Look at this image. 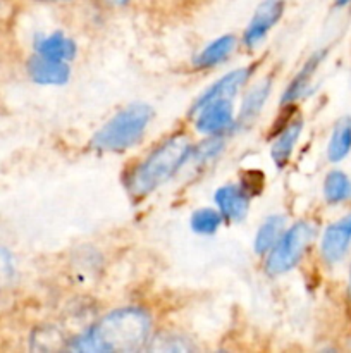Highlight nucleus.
<instances>
[{
	"instance_id": "obj_3",
	"label": "nucleus",
	"mask_w": 351,
	"mask_h": 353,
	"mask_svg": "<svg viewBox=\"0 0 351 353\" xmlns=\"http://www.w3.org/2000/svg\"><path fill=\"white\" fill-rule=\"evenodd\" d=\"M153 117V110L147 103H133L112 117L93 137V148L103 152H120L133 147Z\"/></svg>"
},
{
	"instance_id": "obj_10",
	"label": "nucleus",
	"mask_w": 351,
	"mask_h": 353,
	"mask_svg": "<svg viewBox=\"0 0 351 353\" xmlns=\"http://www.w3.org/2000/svg\"><path fill=\"white\" fill-rule=\"evenodd\" d=\"M215 203L220 216L229 221H240L246 216L248 196L244 190L237 186H222L215 192Z\"/></svg>"
},
{
	"instance_id": "obj_12",
	"label": "nucleus",
	"mask_w": 351,
	"mask_h": 353,
	"mask_svg": "<svg viewBox=\"0 0 351 353\" xmlns=\"http://www.w3.org/2000/svg\"><path fill=\"white\" fill-rule=\"evenodd\" d=\"M301 128H303L301 121H295V123L288 124V126L281 131L277 140L274 141V145H272L270 148V155H272V161L275 162L277 168H284V165L289 162L292 150H295L296 141H298L299 138V133H301Z\"/></svg>"
},
{
	"instance_id": "obj_9",
	"label": "nucleus",
	"mask_w": 351,
	"mask_h": 353,
	"mask_svg": "<svg viewBox=\"0 0 351 353\" xmlns=\"http://www.w3.org/2000/svg\"><path fill=\"white\" fill-rule=\"evenodd\" d=\"M28 72L33 81L41 83V85H64L71 74L69 65L64 61H55L40 54L30 61Z\"/></svg>"
},
{
	"instance_id": "obj_8",
	"label": "nucleus",
	"mask_w": 351,
	"mask_h": 353,
	"mask_svg": "<svg viewBox=\"0 0 351 353\" xmlns=\"http://www.w3.org/2000/svg\"><path fill=\"white\" fill-rule=\"evenodd\" d=\"M250 74H251L250 68L236 69V71L226 74L222 79H219L215 85L210 86V88L206 90V92L203 93L198 100H196V103H195V107H193L191 112L193 114L198 112L200 109H203V107L209 105V103L215 102V100H224V99L231 100L234 95H236L237 90L244 85V81L250 78Z\"/></svg>"
},
{
	"instance_id": "obj_19",
	"label": "nucleus",
	"mask_w": 351,
	"mask_h": 353,
	"mask_svg": "<svg viewBox=\"0 0 351 353\" xmlns=\"http://www.w3.org/2000/svg\"><path fill=\"white\" fill-rule=\"evenodd\" d=\"M220 226V212L212 209H200L191 216V228L195 233L212 234Z\"/></svg>"
},
{
	"instance_id": "obj_14",
	"label": "nucleus",
	"mask_w": 351,
	"mask_h": 353,
	"mask_svg": "<svg viewBox=\"0 0 351 353\" xmlns=\"http://www.w3.org/2000/svg\"><path fill=\"white\" fill-rule=\"evenodd\" d=\"M351 150V119L343 117L339 123L334 126L332 137H330L329 148H327V157L332 162H339L350 154Z\"/></svg>"
},
{
	"instance_id": "obj_6",
	"label": "nucleus",
	"mask_w": 351,
	"mask_h": 353,
	"mask_svg": "<svg viewBox=\"0 0 351 353\" xmlns=\"http://www.w3.org/2000/svg\"><path fill=\"white\" fill-rule=\"evenodd\" d=\"M351 243V214L343 217L337 223L330 224L322 236V243H320V250H322V257L329 264H336L344 254L348 252V247Z\"/></svg>"
},
{
	"instance_id": "obj_22",
	"label": "nucleus",
	"mask_w": 351,
	"mask_h": 353,
	"mask_svg": "<svg viewBox=\"0 0 351 353\" xmlns=\"http://www.w3.org/2000/svg\"><path fill=\"white\" fill-rule=\"evenodd\" d=\"M348 3H351V0H336V6H339V7L348 6Z\"/></svg>"
},
{
	"instance_id": "obj_4",
	"label": "nucleus",
	"mask_w": 351,
	"mask_h": 353,
	"mask_svg": "<svg viewBox=\"0 0 351 353\" xmlns=\"http://www.w3.org/2000/svg\"><path fill=\"white\" fill-rule=\"evenodd\" d=\"M315 230L308 223H296L284 236L272 247L270 255L265 261V271L270 276L284 274L291 271L305 254L312 241Z\"/></svg>"
},
{
	"instance_id": "obj_16",
	"label": "nucleus",
	"mask_w": 351,
	"mask_h": 353,
	"mask_svg": "<svg viewBox=\"0 0 351 353\" xmlns=\"http://www.w3.org/2000/svg\"><path fill=\"white\" fill-rule=\"evenodd\" d=\"M268 92H270V81H262L257 86L248 92L246 99H244L243 107L240 112V124L246 126V124L253 123L257 116L260 114L262 107H264L265 100H267Z\"/></svg>"
},
{
	"instance_id": "obj_24",
	"label": "nucleus",
	"mask_w": 351,
	"mask_h": 353,
	"mask_svg": "<svg viewBox=\"0 0 351 353\" xmlns=\"http://www.w3.org/2000/svg\"><path fill=\"white\" fill-rule=\"evenodd\" d=\"M350 295H351V271H350Z\"/></svg>"
},
{
	"instance_id": "obj_18",
	"label": "nucleus",
	"mask_w": 351,
	"mask_h": 353,
	"mask_svg": "<svg viewBox=\"0 0 351 353\" xmlns=\"http://www.w3.org/2000/svg\"><path fill=\"white\" fill-rule=\"evenodd\" d=\"M323 195L329 203H339L351 196V181L341 171H332L327 174L323 183Z\"/></svg>"
},
{
	"instance_id": "obj_2",
	"label": "nucleus",
	"mask_w": 351,
	"mask_h": 353,
	"mask_svg": "<svg viewBox=\"0 0 351 353\" xmlns=\"http://www.w3.org/2000/svg\"><path fill=\"white\" fill-rule=\"evenodd\" d=\"M191 145L184 134L172 137L155 148L127 179V188L134 196H145L164 185L184 164Z\"/></svg>"
},
{
	"instance_id": "obj_1",
	"label": "nucleus",
	"mask_w": 351,
	"mask_h": 353,
	"mask_svg": "<svg viewBox=\"0 0 351 353\" xmlns=\"http://www.w3.org/2000/svg\"><path fill=\"white\" fill-rule=\"evenodd\" d=\"M150 333V317L140 309H120L103 317L74 343L81 352H134Z\"/></svg>"
},
{
	"instance_id": "obj_15",
	"label": "nucleus",
	"mask_w": 351,
	"mask_h": 353,
	"mask_svg": "<svg viewBox=\"0 0 351 353\" xmlns=\"http://www.w3.org/2000/svg\"><path fill=\"white\" fill-rule=\"evenodd\" d=\"M234 48V37L233 34H226V37L219 38V40L212 41L206 48H203L195 59L196 68H212V65L219 64V62L226 61L229 54Z\"/></svg>"
},
{
	"instance_id": "obj_17",
	"label": "nucleus",
	"mask_w": 351,
	"mask_h": 353,
	"mask_svg": "<svg viewBox=\"0 0 351 353\" xmlns=\"http://www.w3.org/2000/svg\"><path fill=\"white\" fill-rule=\"evenodd\" d=\"M284 224L286 221L282 216H272L262 224L257 236H255V252L258 255H264L265 252H268L277 243L279 236H281L282 230H284Z\"/></svg>"
},
{
	"instance_id": "obj_21",
	"label": "nucleus",
	"mask_w": 351,
	"mask_h": 353,
	"mask_svg": "<svg viewBox=\"0 0 351 353\" xmlns=\"http://www.w3.org/2000/svg\"><path fill=\"white\" fill-rule=\"evenodd\" d=\"M12 271V259H10V255L6 250H0V283L9 281Z\"/></svg>"
},
{
	"instance_id": "obj_5",
	"label": "nucleus",
	"mask_w": 351,
	"mask_h": 353,
	"mask_svg": "<svg viewBox=\"0 0 351 353\" xmlns=\"http://www.w3.org/2000/svg\"><path fill=\"white\" fill-rule=\"evenodd\" d=\"M284 0H264L255 10L251 23L244 33V43L248 48H255L267 37L268 31L277 24L284 12Z\"/></svg>"
},
{
	"instance_id": "obj_13",
	"label": "nucleus",
	"mask_w": 351,
	"mask_h": 353,
	"mask_svg": "<svg viewBox=\"0 0 351 353\" xmlns=\"http://www.w3.org/2000/svg\"><path fill=\"white\" fill-rule=\"evenodd\" d=\"M36 50L43 57L67 62L76 55V45L62 33H54L40 38L36 41Z\"/></svg>"
},
{
	"instance_id": "obj_23",
	"label": "nucleus",
	"mask_w": 351,
	"mask_h": 353,
	"mask_svg": "<svg viewBox=\"0 0 351 353\" xmlns=\"http://www.w3.org/2000/svg\"><path fill=\"white\" fill-rule=\"evenodd\" d=\"M109 2H112V3H117V6H123V3H126L127 0H109Z\"/></svg>"
},
{
	"instance_id": "obj_7",
	"label": "nucleus",
	"mask_w": 351,
	"mask_h": 353,
	"mask_svg": "<svg viewBox=\"0 0 351 353\" xmlns=\"http://www.w3.org/2000/svg\"><path fill=\"white\" fill-rule=\"evenodd\" d=\"M198 119H196V130L200 133L215 134L226 131L234 123L233 105L231 100H215L209 103L203 109L198 110Z\"/></svg>"
},
{
	"instance_id": "obj_20",
	"label": "nucleus",
	"mask_w": 351,
	"mask_h": 353,
	"mask_svg": "<svg viewBox=\"0 0 351 353\" xmlns=\"http://www.w3.org/2000/svg\"><path fill=\"white\" fill-rule=\"evenodd\" d=\"M150 350H153V352H186V350H189V345H186L184 340H179V338H176V336L164 334V336L153 340V345L150 347Z\"/></svg>"
},
{
	"instance_id": "obj_11",
	"label": "nucleus",
	"mask_w": 351,
	"mask_h": 353,
	"mask_svg": "<svg viewBox=\"0 0 351 353\" xmlns=\"http://www.w3.org/2000/svg\"><path fill=\"white\" fill-rule=\"evenodd\" d=\"M326 54H327V50H319L305 62V65L301 68V71L295 76V79L291 81V85L288 86V90H286L284 95H282V99H281L282 103L295 102V100H298L299 97L305 95L306 90H308V86H310V79H312V76L315 74L317 68H319V64L322 62V59L326 57Z\"/></svg>"
}]
</instances>
